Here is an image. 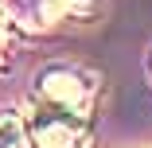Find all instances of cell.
Masks as SVG:
<instances>
[{"label": "cell", "mask_w": 152, "mask_h": 148, "mask_svg": "<svg viewBox=\"0 0 152 148\" xmlns=\"http://www.w3.org/2000/svg\"><path fill=\"white\" fill-rule=\"evenodd\" d=\"M39 94L55 109H66L74 117H90V109H94V78L74 70V66H47L39 74Z\"/></svg>", "instance_id": "1"}, {"label": "cell", "mask_w": 152, "mask_h": 148, "mask_svg": "<svg viewBox=\"0 0 152 148\" xmlns=\"http://www.w3.org/2000/svg\"><path fill=\"white\" fill-rule=\"evenodd\" d=\"M31 136L39 148H90V133L82 125V117L66 113V109H47V117L31 121Z\"/></svg>", "instance_id": "2"}, {"label": "cell", "mask_w": 152, "mask_h": 148, "mask_svg": "<svg viewBox=\"0 0 152 148\" xmlns=\"http://www.w3.org/2000/svg\"><path fill=\"white\" fill-rule=\"evenodd\" d=\"M23 140H27V129H23V121L20 117H0V148H23Z\"/></svg>", "instance_id": "3"}, {"label": "cell", "mask_w": 152, "mask_h": 148, "mask_svg": "<svg viewBox=\"0 0 152 148\" xmlns=\"http://www.w3.org/2000/svg\"><path fill=\"white\" fill-rule=\"evenodd\" d=\"M4 27H8V12L0 4V35H4ZM0 66H4V39H0Z\"/></svg>", "instance_id": "4"}, {"label": "cell", "mask_w": 152, "mask_h": 148, "mask_svg": "<svg viewBox=\"0 0 152 148\" xmlns=\"http://www.w3.org/2000/svg\"><path fill=\"white\" fill-rule=\"evenodd\" d=\"M66 4H86V0H66Z\"/></svg>", "instance_id": "5"}]
</instances>
